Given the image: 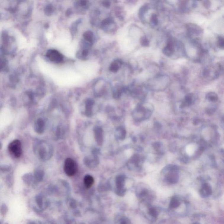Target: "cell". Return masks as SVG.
I'll list each match as a JSON object with an SVG mask.
<instances>
[{
  "instance_id": "cell-1",
  "label": "cell",
  "mask_w": 224,
  "mask_h": 224,
  "mask_svg": "<svg viewBox=\"0 0 224 224\" xmlns=\"http://www.w3.org/2000/svg\"><path fill=\"white\" fill-rule=\"evenodd\" d=\"M153 110V107L151 104L145 103L140 105L135 110V117L137 120H145L150 117Z\"/></svg>"
},
{
  "instance_id": "cell-2",
  "label": "cell",
  "mask_w": 224,
  "mask_h": 224,
  "mask_svg": "<svg viewBox=\"0 0 224 224\" xmlns=\"http://www.w3.org/2000/svg\"><path fill=\"white\" fill-rule=\"evenodd\" d=\"M78 170L77 164L71 158L66 159L64 164V171L68 176H72L77 173Z\"/></svg>"
},
{
  "instance_id": "cell-3",
  "label": "cell",
  "mask_w": 224,
  "mask_h": 224,
  "mask_svg": "<svg viewBox=\"0 0 224 224\" xmlns=\"http://www.w3.org/2000/svg\"><path fill=\"white\" fill-rule=\"evenodd\" d=\"M9 151L13 154L15 157L19 158L22 154V146L20 141L15 140L10 144L9 146Z\"/></svg>"
},
{
  "instance_id": "cell-4",
  "label": "cell",
  "mask_w": 224,
  "mask_h": 224,
  "mask_svg": "<svg viewBox=\"0 0 224 224\" xmlns=\"http://www.w3.org/2000/svg\"><path fill=\"white\" fill-rule=\"evenodd\" d=\"M46 56L50 61L54 63H61L64 59L62 54L55 50H49L46 53Z\"/></svg>"
},
{
  "instance_id": "cell-5",
  "label": "cell",
  "mask_w": 224,
  "mask_h": 224,
  "mask_svg": "<svg viewBox=\"0 0 224 224\" xmlns=\"http://www.w3.org/2000/svg\"><path fill=\"white\" fill-rule=\"evenodd\" d=\"M187 29L190 35L191 36H200L203 33V30L197 25L189 24Z\"/></svg>"
},
{
  "instance_id": "cell-6",
  "label": "cell",
  "mask_w": 224,
  "mask_h": 224,
  "mask_svg": "<svg viewBox=\"0 0 224 224\" xmlns=\"http://www.w3.org/2000/svg\"><path fill=\"white\" fill-rule=\"evenodd\" d=\"M169 168L170 172L167 175V181L171 183H175L179 180V175L177 173V168L175 166H170Z\"/></svg>"
},
{
  "instance_id": "cell-7",
  "label": "cell",
  "mask_w": 224,
  "mask_h": 224,
  "mask_svg": "<svg viewBox=\"0 0 224 224\" xmlns=\"http://www.w3.org/2000/svg\"><path fill=\"white\" fill-rule=\"evenodd\" d=\"M163 53L166 56H172L175 52L174 43L172 41H168L166 45L164 47Z\"/></svg>"
},
{
  "instance_id": "cell-8",
  "label": "cell",
  "mask_w": 224,
  "mask_h": 224,
  "mask_svg": "<svg viewBox=\"0 0 224 224\" xmlns=\"http://www.w3.org/2000/svg\"><path fill=\"white\" fill-rule=\"evenodd\" d=\"M94 135L97 143L99 145H102L103 143V131L101 128L96 127L94 129Z\"/></svg>"
},
{
  "instance_id": "cell-9",
  "label": "cell",
  "mask_w": 224,
  "mask_h": 224,
  "mask_svg": "<svg viewBox=\"0 0 224 224\" xmlns=\"http://www.w3.org/2000/svg\"><path fill=\"white\" fill-rule=\"evenodd\" d=\"M212 191L211 186L208 183H204L200 190V195L204 198L208 197L212 194Z\"/></svg>"
},
{
  "instance_id": "cell-10",
  "label": "cell",
  "mask_w": 224,
  "mask_h": 224,
  "mask_svg": "<svg viewBox=\"0 0 224 224\" xmlns=\"http://www.w3.org/2000/svg\"><path fill=\"white\" fill-rule=\"evenodd\" d=\"M84 163L87 167L93 168L96 167L99 163L98 159L95 156L86 157L84 159Z\"/></svg>"
},
{
  "instance_id": "cell-11",
  "label": "cell",
  "mask_w": 224,
  "mask_h": 224,
  "mask_svg": "<svg viewBox=\"0 0 224 224\" xmlns=\"http://www.w3.org/2000/svg\"><path fill=\"white\" fill-rule=\"evenodd\" d=\"M125 178L123 175H120L117 176L116 179V185H117V188L118 190L120 191V192H121V193H124V191L123 187H124V182H125Z\"/></svg>"
},
{
  "instance_id": "cell-12",
  "label": "cell",
  "mask_w": 224,
  "mask_h": 224,
  "mask_svg": "<svg viewBox=\"0 0 224 224\" xmlns=\"http://www.w3.org/2000/svg\"><path fill=\"white\" fill-rule=\"evenodd\" d=\"M122 65V62L119 60H116L111 63L109 67V70L112 72H117L118 70L120 69Z\"/></svg>"
},
{
  "instance_id": "cell-13",
  "label": "cell",
  "mask_w": 224,
  "mask_h": 224,
  "mask_svg": "<svg viewBox=\"0 0 224 224\" xmlns=\"http://www.w3.org/2000/svg\"><path fill=\"white\" fill-rule=\"evenodd\" d=\"M93 104V101L91 99H88L86 102V112L87 116L88 117H90L92 115Z\"/></svg>"
},
{
  "instance_id": "cell-14",
  "label": "cell",
  "mask_w": 224,
  "mask_h": 224,
  "mask_svg": "<svg viewBox=\"0 0 224 224\" xmlns=\"http://www.w3.org/2000/svg\"><path fill=\"white\" fill-rule=\"evenodd\" d=\"M94 183V178L92 176L89 175L85 176L84 179V183L87 188H90L93 185Z\"/></svg>"
},
{
  "instance_id": "cell-15",
  "label": "cell",
  "mask_w": 224,
  "mask_h": 224,
  "mask_svg": "<svg viewBox=\"0 0 224 224\" xmlns=\"http://www.w3.org/2000/svg\"><path fill=\"white\" fill-rule=\"evenodd\" d=\"M116 135L120 140L125 139L126 135V131L124 128L121 127L118 128L116 130Z\"/></svg>"
},
{
  "instance_id": "cell-16",
  "label": "cell",
  "mask_w": 224,
  "mask_h": 224,
  "mask_svg": "<svg viewBox=\"0 0 224 224\" xmlns=\"http://www.w3.org/2000/svg\"><path fill=\"white\" fill-rule=\"evenodd\" d=\"M194 96L192 94H188L185 97L183 103V106H188L192 104L193 102Z\"/></svg>"
},
{
  "instance_id": "cell-17",
  "label": "cell",
  "mask_w": 224,
  "mask_h": 224,
  "mask_svg": "<svg viewBox=\"0 0 224 224\" xmlns=\"http://www.w3.org/2000/svg\"><path fill=\"white\" fill-rule=\"evenodd\" d=\"M180 204H181V202H180V200L177 197L174 196L171 200L170 207L172 209L176 208L180 206Z\"/></svg>"
},
{
  "instance_id": "cell-18",
  "label": "cell",
  "mask_w": 224,
  "mask_h": 224,
  "mask_svg": "<svg viewBox=\"0 0 224 224\" xmlns=\"http://www.w3.org/2000/svg\"><path fill=\"white\" fill-rule=\"evenodd\" d=\"M45 123L43 120L40 119L37 121L36 123V130L39 133H41L44 130Z\"/></svg>"
},
{
  "instance_id": "cell-19",
  "label": "cell",
  "mask_w": 224,
  "mask_h": 224,
  "mask_svg": "<svg viewBox=\"0 0 224 224\" xmlns=\"http://www.w3.org/2000/svg\"><path fill=\"white\" fill-rule=\"evenodd\" d=\"M207 98L211 102H216L218 100V98L215 92H210L207 95Z\"/></svg>"
},
{
  "instance_id": "cell-20",
  "label": "cell",
  "mask_w": 224,
  "mask_h": 224,
  "mask_svg": "<svg viewBox=\"0 0 224 224\" xmlns=\"http://www.w3.org/2000/svg\"><path fill=\"white\" fill-rule=\"evenodd\" d=\"M83 37L86 41L91 43L93 41V33L90 31H86L83 34Z\"/></svg>"
},
{
  "instance_id": "cell-21",
  "label": "cell",
  "mask_w": 224,
  "mask_h": 224,
  "mask_svg": "<svg viewBox=\"0 0 224 224\" xmlns=\"http://www.w3.org/2000/svg\"><path fill=\"white\" fill-rule=\"evenodd\" d=\"M150 22L152 25H157L159 23L158 17L156 14L154 13L152 14L150 17Z\"/></svg>"
},
{
  "instance_id": "cell-22",
  "label": "cell",
  "mask_w": 224,
  "mask_h": 224,
  "mask_svg": "<svg viewBox=\"0 0 224 224\" xmlns=\"http://www.w3.org/2000/svg\"><path fill=\"white\" fill-rule=\"evenodd\" d=\"M8 212V207L5 204H3L0 207V212L3 215H5Z\"/></svg>"
},
{
  "instance_id": "cell-23",
  "label": "cell",
  "mask_w": 224,
  "mask_h": 224,
  "mask_svg": "<svg viewBox=\"0 0 224 224\" xmlns=\"http://www.w3.org/2000/svg\"><path fill=\"white\" fill-rule=\"evenodd\" d=\"M141 44L143 46H148L149 45V41L145 36H143L141 39Z\"/></svg>"
},
{
  "instance_id": "cell-24",
  "label": "cell",
  "mask_w": 224,
  "mask_h": 224,
  "mask_svg": "<svg viewBox=\"0 0 224 224\" xmlns=\"http://www.w3.org/2000/svg\"><path fill=\"white\" fill-rule=\"evenodd\" d=\"M149 213L152 217H156L158 216V212L156 209L154 207H151L149 210Z\"/></svg>"
},
{
  "instance_id": "cell-25",
  "label": "cell",
  "mask_w": 224,
  "mask_h": 224,
  "mask_svg": "<svg viewBox=\"0 0 224 224\" xmlns=\"http://www.w3.org/2000/svg\"><path fill=\"white\" fill-rule=\"evenodd\" d=\"M36 202L37 203L38 206L41 207H42L43 205V197L41 196H37L36 197Z\"/></svg>"
},
{
  "instance_id": "cell-26",
  "label": "cell",
  "mask_w": 224,
  "mask_h": 224,
  "mask_svg": "<svg viewBox=\"0 0 224 224\" xmlns=\"http://www.w3.org/2000/svg\"><path fill=\"white\" fill-rule=\"evenodd\" d=\"M217 43H218V46L220 48H223L224 45V39L222 36H219L217 39Z\"/></svg>"
},
{
  "instance_id": "cell-27",
  "label": "cell",
  "mask_w": 224,
  "mask_h": 224,
  "mask_svg": "<svg viewBox=\"0 0 224 224\" xmlns=\"http://www.w3.org/2000/svg\"><path fill=\"white\" fill-rule=\"evenodd\" d=\"M43 173L42 171H38L35 173L36 178L38 181H41L43 179Z\"/></svg>"
},
{
  "instance_id": "cell-28",
  "label": "cell",
  "mask_w": 224,
  "mask_h": 224,
  "mask_svg": "<svg viewBox=\"0 0 224 224\" xmlns=\"http://www.w3.org/2000/svg\"><path fill=\"white\" fill-rule=\"evenodd\" d=\"M88 51L87 50H84L82 52V55L83 57H86L88 55Z\"/></svg>"
},
{
  "instance_id": "cell-29",
  "label": "cell",
  "mask_w": 224,
  "mask_h": 224,
  "mask_svg": "<svg viewBox=\"0 0 224 224\" xmlns=\"http://www.w3.org/2000/svg\"><path fill=\"white\" fill-rule=\"evenodd\" d=\"M209 1H204V5L205 6V7H208L209 6V5H210V4H209Z\"/></svg>"
},
{
  "instance_id": "cell-30",
  "label": "cell",
  "mask_w": 224,
  "mask_h": 224,
  "mask_svg": "<svg viewBox=\"0 0 224 224\" xmlns=\"http://www.w3.org/2000/svg\"><path fill=\"white\" fill-rule=\"evenodd\" d=\"M36 224V223H35L34 222H30V223H29V224Z\"/></svg>"
},
{
  "instance_id": "cell-31",
  "label": "cell",
  "mask_w": 224,
  "mask_h": 224,
  "mask_svg": "<svg viewBox=\"0 0 224 224\" xmlns=\"http://www.w3.org/2000/svg\"><path fill=\"white\" fill-rule=\"evenodd\" d=\"M193 224H200L197 223H194Z\"/></svg>"
},
{
  "instance_id": "cell-32",
  "label": "cell",
  "mask_w": 224,
  "mask_h": 224,
  "mask_svg": "<svg viewBox=\"0 0 224 224\" xmlns=\"http://www.w3.org/2000/svg\"><path fill=\"white\" fill-rule=\"evenodd\" d=\"M0 224H1V222H0Z\"/></svg>"
}]
</instances>
